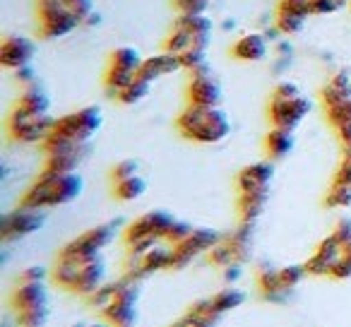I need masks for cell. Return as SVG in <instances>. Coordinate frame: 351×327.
I'll use <instances>...</instances> for the list:
<instances>
[{
  "label": "cell",
  "mask_w": 351,
  "mask_h": 327,
  "mask_svg": "<svg viewBox=\"0 0 351 327\" xmlns=\"http://www.w3.org/2000/svg\"><path fill=\"white\" fill-rule=\"evenodd\" d=\"M181 63L183 70H191V75L210 73V68H207V49H202V46H191L188 51H183Z\"/></svg>",
  "instance_id": "cell-33"
},
{
  "label": "cell",
  "mask_w": 351,
  "mask_h": 327,
  "mask_svg": "<svg viewBox=\"0 0 351 327\" xmlns=\"http://www.w3.org/2000/svg\"><path fill=\"white\" fill-rule=\"evenodd\" d=\"M351 0H311V15H332L349 5Z\"/></svg>",
  "instance_id": "cell-42"
},
{
  "label": "cell",
  "mask_w": 351,
  "mask_h": 327,
  "mask_svg": "<svg viewBox=\"0 0 351 327\" xmlns=\"http://www.w3.org/2000/svg\"><path fill=\"white\" fill-rule=\"evenodd\" d=\"M15 108L25 113H32V116H41V113L51 111V97L39 87V84H32V87H25V92L20 94Z\"/></svg>",
  "instance_id": "cell-27"
},
{
  "label": "cell",
  "mask_w": 351,
  "mask_h": 327,
  "mask_svg": "<svg viewBox=\"0 0 351 327\" xmlns=\"http://www.w3.org/2000/svg\"><path fill=\"white\" fill-rule=\"evenodd\" d=\"M255 279H258L260 293H263L265 301L269 303H287L289 296H291V289H287L282 284V277H279V267H274L272 263H260L258 272H255Z\"/></svg>",
  "instance_id": "cell-20"
},
{
  "label": "cell",
  "mask_w": 351,
  "mask_h": 327,
  "mask_svg": "<svg viewBox=\"0 0 351 327\" xmlns=\"http://www.w3.org/2000/svg\"><path fill=\"white\" fill-rule=\"evenodd\" d=\"M332 234L339 239V243L341 245H349L351 243V219H339L337 221V226H335V231Z\"/></svg>",
  "instance_id": "cell-49"
},
{
  "label": "cell",
  "mask_w": 351,
  "mask_h": 327,
  "mask_svg": "<svg viewBox=\"0 0 351 327\" xmlns=\"http://www.w3.org/2000/svg\"><path fill=\"white\" fill-rule=\"evenodd\" d=\"M269 53L267 36L263 34H243L234 46H231V56L236 60H243V63H258L265 60Z\"/></svg>",
  "instance_id": "cell-22"
},
{
  "label": "cell",
  "mask_w": 351,
  "mask_h": 327,
  "mask_svg": "<svg viewBox=\"0 0 351 327\" xmlns=\"http://www.w3.org/2000/svg\"><path fill=\"white\" fill-rule=\"evenodd\" d=\"M65 5L70 8V12H73L82 25L87 22L89 15H94V0H65Z\"/></svg>",
  "instance_id": "cell-46"
},
{
  "label": "cell",
  "mask_w": 351,
  "mask_h": 327,
  "mask_svg": "<svg viewBox=\"0 0 351 327\" xmlns=\"http://www.w3.org/2000/svg\"><path fill=\"white\" fill-rule=\"evenodd\" d=\"M332 279H351V253H346L339 258V263L332 269Z\"/></svg>",
  "instance_id": "cell-48"
},
{
  "label": "cell",
  "mask_w": 351,
  "mask_h": 327,
  "mask_svg": "<svg viewBox=\"0 0 351 327\" xmlns=\"http://www.w3.org/2000/svg\"><path fill=\"white\" fill-rule=\"evenodd\" d=\"M269 121L274 128H284V130H296L303 123V118L311 113V99L308 97H293V99H269Z\"/></svg>",
  "instance_id": "cell-12"
},
{
  "label": "cell",
  "mask_w": 351,
  "mask_h": 327,
  "mask_svg": "<svg viewBox=\"0 0 351 327\" xmlns=\"http://www.w3.org/2000/svg\"><path fill=\"white\" fill-rule=\"evenodd\" d=\"M56 125V118L51 113H41V116H32L20 108H12L10 118H8V132L15 142L22 145H44V140L51 135Z\"/></svg>",
  "instance_id": "cell-7"
},
{
  "label": "cell",
  "mask_w": 351,
  "mask_h": 327,
  "mask_svg": "<svg viewBox=\"0 0 351 327\" xmlns=\"http://www.w3.org/2000/svg\"><path fill=\"white\" fill-rule=\"evenodd\" d=\"M104 125V113L99 106H84L80 111L65 113V116L56 118L53 132L56 135L70 137L75 142H92L97 132Z\"/></svg>",
  "instance_id": "cell-6"
},
{
  "label": "cell",
  "mask_w": 351,
  "mask_h": 327,
  "mask_svg": "<svg viewBox=\"0 0 351 327\" xmlns=\"http://www.w3.org/2000/svg\"><path fill=\"white\" fill-rule=\"evenodd\" d=\"M193 229H195V226L188 224V221H183V219H173V224H171L169 234H166V241H169L171 245L181 243V241H186L188 236L193 234Z\"/></svg>",
  "instance_id": "cell-44"
},
{
  "label": "cell",
  "mask_w": 351,
  "mask_h": 327,
  "mask_svg": "<svg viewBox=\"0 0 351 327\" xmlns=\"http://www.w3.org/2000/svg\"><path fill=\"white\" fill-rule=\"evenodd\" d=\"M12 308H15L20 327H44L49 322V289L44 282H17L12 291Z\"/></svg>",
  "instance_id": "cell-3"
},
{
  "label": "cell",
  "mask_w": 351,
  "mask_h": 327,
  "mask_svg": "<svg viewBox=\"0 0 351 327\" xmlns=\"http://www.w3.org/2000/svg\"><path fill=\"white\" fill-rule=\"evenodd\" d=\"M325 207L327 210H344V207H351V186H337V183H332L325 195Z\"/></svg>",
  "instance_id": "cell-36"
},
{
  "label": "cell",
  "mask_w": 351,
  "mask_h": 327,
  "mask_svg": "<svg viewBox=\"0 0 351 327\" xmlns=\"http://www.w3.org/2000/svg\"><path fill=\"white\" fill-rule=\"evenodd\" d=\"M207 260H210V265H215V267H219V269H224L236 263L234 253H231V245L226 243V239H221L219 243L207 253Z\"/></svg>",
  "instance_id": "cell-38"
},
{
  "label": "cell",
  "mask_w": 351,
  "mask_h": 327,
  "mask_svg": "<svg viewBox=\"0 0 351 327\" xmlns=\"http://www.w3.org/2000/svg\"><path fill=\"white\" fill-rule=\"evenodd\" d=\"M44 154H46V164L44 171H53V173H73L80 169L84 159L92 152V142H75L70 137L56 135L51 130V135L44 140Z\"/></svg>",
  "instance_id": "cell-4"
},
{
  "label": "cell",
  "mask_w": 351,
  "mask_h": 327,
  "mask_svg": "<svg viewBox=\"0 0 351 327\" xmlns=\"http://www.w3.org/2000/svg\"><path fill=\"white\" fill-rule=\"evenodd\" d=\"M173 219L176 217L169 215V212H164V210L145 212V215L137 217V219L125 229V245L135 243V241H142V239L166 241V234H169Z\"/></svg>",
  "instance_id": "cell-13"
},
{
  "label": "cell",
  "mask_w": 351,
  "mask_h": 327,
  "mask_svg": "<svg viewBox=\"0 0 351 327\" xmlns=\"http://www.w3.org/2000/svg\"><path fill=\"white\" fill-rule=\"evenodd\" d=\"M118 289H121V279H118V282H106L104 287H99L97 291L89 293V296H87L89 308H94L97 313H104L113 303V298H116Z\"/></svg>",
  "instance_id": "cell-32"
},
{
  "label": "cell",
  "mask_w": 351,
  "mask_h": 327,
  "mask_svg": "<svg viewBox=\"0 0 351 327\" xmlns=\"http://www.w3.org/2000/svg\"><path fill=\"white\" fill-rule=\"evenodd\" d=\"M332 183H337V186H351V149H344V156H341L339 167H337L335 176H332Z\"/></svg>",
  "instance_id": "cell-45"
},
{
  "label": "cell",
  "mask_w": 351,
  "mask_h": 327,
  "mask_svg": "<svg viewBox=\"0 0 351 327\" xmlns=\"http://www.w3.org/2000/svg\"><path fill=\"white\" fill-rule=\"evenodd\" d=\"M221 84L212 77L210 73L205 75H191V84H188V104L193 106H219L221 104Z\"/></svg>",
  "instance_id": "cell-18"
},
{
  "label": "cell",
  "mask_w": 351,
  "mask_h": 327,
  "mask_svg": "<svg viewBox=\"0 0 351 327\" xmlns=\"http://www.w3.org/2000/svg\"><path fill=\"white\" fill-rule=\"evenodd\" d=\"M183 70V63H181V56L178 53H156V56H149V58L142 60V68L137 75H142L145 80L149 82H156V80L166 77V75H173V73H181Z\"/></svg>",
  "instance_id": "cell-21"
},
{
  "label": "cell",
  "mask_w": 351,
  "mask_h": 327,
  "mask_svg": "<svg viewBox=\"0 0 351 327\" xmlns=\"http://www.w3.org/2000/svg\"><path fill=\"white\" fill-rule=\"evenodd\" d=\"M145 193H147V181L140 173L125 178V181H121V183H113V195L121 202H135V200H140Z\"/></svg>",
  "instance_id": "cell-29"
},
{
  "label": "cell",
  "mask_w": 351,
  "mask_h": 327,
  "mask_svg": "<svg viewBox=\"0 0 351 327\" xmlns=\"http://www.w3.org/2000/svg\"><path fill=\"white\" fill-rule=\"evenodd\" d=\"M226 243L231 245L236 263H248L253 258V224H241L231 236H226Z\"/></svg>",
  "instance_id": "cell-28"
},
{
  "label": "cell",
  "mask_w": 351,
  "mask_h": 327,
  "mask_svg": "<svg viewBox=\"0 0 351 327\" xmlns=\"http://www.w3.org/2000/svg\"><path fill=\"white\" fill-rule=\"evenodd\" d=\"M272 97H279V99H293V97H301V87H298L296 82H289V80H284V82H279L277 87H274Z\"/></svg>",
  "instance_id": "cell-47"
},
{
  "label": "cell",
  "mask_w": 351,
  "mask_h": 327,
  "mask_svg": "<svg viewBox=\"0 0 351 327\" xmlns=\"http://www.w3.org/2000/svg\"><path fill=\"white\" fill-rule=\"evenodd\" d=\"M104 284H106V260H104L101 255L80 260L77 282H75L73 293L89 296V293H94L99 287H104Z\"/></svg>",
  "instance_id": "cell-17"
},
{
  "label": "cell",
  "mask_w": 351,
  "mask_h": 327,
  "mask_svg": "<svg viewBox=\"0 0 351 327\" xmlns=\"http://www.w3.org/2000/svg\"><path fill=\"white\" fill-rule=\"evenodd\" d=\"M176 128L186 140L197 145H217L231 135V118L221 106H193L188 104L176 118Z\"/></svg>",
  "instance_id": "cell-2"
},
{
  "label": "cell",
  "mask_w": 351,
  "mask_h": 327,
  "mask_svg": "<svg viewBox=\"0 0 351 327\" xmlns=\"http://www.w3.org/2000/svg\"><path fill=\"white\" fill-rule=\"evenodd\" d=\"M84 191V178L77 171L73 173H53L41 171V176L27 188L20 197L22 207L29 210H46V207H58L75 202Z\"/></svg>",
  "instance_id": "cell-1"
},
{
  "label": "cell",
  "mask_w": 351,
  "mask_h": 327,
  "mask_svg": "<svg viewBox=\"0 0 351 327\" xmlns=\"http://www.w3.org/2000/svg\"><path fill=\"white\" fill-rule=\"evenodd\" d=\"M221 272H224V279H226V282L234 284V282H239V277L243 274V265H241V263H234V265H229V267L221 269Z\"/></svg>",
  "instance_id": "cell-54"
},
{
  "label": "cell",
  "mask_w": 351,
  "mask_h": 327,
  "mask_svg": "<svg viewBox=\"0 0 351 327\" xmlns=\"http://www.w3.org/2000/svg\"><path fill=\"white\" fill-rule=\"evenodd\" d=\"M193 46V34L186 29H181V27H173V32H171L169 36H166V44H164V51H169V53H178L181 56L183 51H188Z\"/></svg>",
  "instance_id": "cell-37"
},
{
  "label": "cell",
  "mask_w": 351,
  "mask_h": 327,
  "mask_svg": "<svg viewBox=\"0 0 351 327\" xmlns=\"http://www.w3.org/2000/svg\"><path fill=\"white\" fill-rule=\"evenodd\" d=\"M44 215L41 210H29V207H17V210L8 212L0 221V236L3 241H15L25 239V236L36 234L39 229H44Z\"/></svg>",
  "instance_id": "cell-14"
},
{
  "label": "cell",
  "mask_w": 351,
  "mask_h": 327,
  "mask_svg": "<svg viewBox=\"0 0 351 327\" xmlns=\"http://www.w3.org/2000/svg\"><path fill=\"white\" fill-rule=\"evenodd\" d=\"M349 97H351V73H346V70H339V73L332 75L330 82H327L320 92L322 106L325 108L337 106V104Z\"/></svg>",
  "instance_id": "cell-26"
},
{
  "label": "cell",
  "mask_w": 351,
  "mask_h": 327,
  "mask_svg": "<svg viewBox=\"0 0 351 327\" xmlns=\"http://www.w3.org/2000/svg\"><path fill=\"white\" fill-rule=\"evenodd\" d=\"M152 84L154 82H149V80H145L142 75H137L135 80H132L130 84H128L125 89H123L121 94H118V101L123 104V106H135V104H140L142 99L149 94V89H152Z\"/></svg>",
  "instance_id": "cell-31"
},
{
  "label": "cell",
  "mask_w": 351,
  "mask_h": 327,
  "mask_svg": "<svg viewBox=\"0 0 351 327\" xmlns=\"http://www.w3.org/2000/svg\"><path fill=\"white\" fill-rule=\"evenodd\" d=\"M341 255H344V245L339 243V239L335 234L325 236L317 243L315 253L303 263L308 269V277H332V269L339 263Z\"/></svg>",
  "instance_id": "cell-15"
},
{
  "label": "cell",
  "mask_w": 351,
  "mask_h": 327,
  "mask_svg": "<svg viewBox=\"0 0 351 327\" xmlns=\"http://www.w3.org/2000/svg\"><path fill=\"white\" fill-rule=\"evenodd\" d=\"M173 27H181V29L191 32L193 46H202V49L210 46L212 29H215V25H212V20L205 15V12H202V15H181L178 20H176Z\"/></svg>",
  "instance_id": "cell-23"
},
{
  "label": "cell",
  "mask_w": 351,
  "mask_h": 327,
  "mask_svg": "<svg viewBox=\"0 0 351 327\" xmlns=\"http://www.w3.org/2000/svg\"><path fill=\"white\" fill-rule=\"evenodd\" d=\"M212 0H173V8L181 15H202L207 12Z\"/></svg>",
  "instance_id": "cell-43"
},
{
  "label": "cell",
  "mask_w": 351,
  "mask_h": 327,
  "mask_svg": "<svg viewBox=\"0 0 351 327\" xmlns=\"http://www.w3.org/2000/svg\"><path fill=\"white\" fill-rule=\"evenodd\" d=\"M22 282H44L46 279V269L39 267V265H32V267H27L25 272L20 274Z\"/></svg>",
  "instance_id": "cell-51"
},
{
  "label": "cell",
  "mask_w": 351,
  "mask_h": 327,
  "mask_svg": "<svg viewBox=\"0 0 351 327\" xmlns=\"http://www.w3.org/2000/svg\"><path fill=\"white\" fill-rule=\"evenodd\" d=\"M137 173H140V164H137L135 159H123L111 169V181L121 183V181H125V178H130V176H137Z\"/></svg>",
  "instance_id": "cell-40"
},
{
  "label": "cell",
  "mask_w": 351,
  "mask_h": 327,
  "mask_svg": "<svg viewBox=\"0 0 351 327\" xmlns=\"http://www.w3.org/2000/svg\"><path fill=\"white\" fill-rule=\"evenodd\" d=\"M327 113V121L332 123V125H341V123H349L351 121V97L344 99V101H339L337 106L332 108H325Z\"/></svg>",
  "instance_id": "cell-41"
},
{
  "label": "cell",
  "mask_w": 351,
  "mask_h": 327,
  "mask_svg": "<svg viewBox=\"0 0 351 327\" xmlns=\"http://www.w3.org/2000/svg\"><path fill=\"white\" fill-rule=\"evenodd\" d=\"M82 22L70 12L65 0H39V27L46 39H63Z\"/></svg>",
  "instance_id": "cell-8"
},
{
  "label": "cell",
  "mask_w": 351,
  "mask_h": 327,
  "mask_svg": "<svg viewBox=\"0 0 351 327\" xmlns=\"http://www.w3.org/2000/svg\"><path fill=\"white\" fill-rule=\"evenodd\" d=\"M118 234V224L116 221H108V224H99L87 229L84 234L75 236L73 241L60 248L58 258H70V260H87L94 258V255H101L108 245L116 241Z\"/></svg>",
  "instance_id": "cell-5"
},
{
  "label": "cell",
  "mask_w": 351,
  "mask_h": 327,
  "mask_svg": "<svg viewBox=\"0 0 351 327\" xmlns=\"http://www.w3.org/2000/svg\"><path fill=\"white\" fill-rule=\"evenodd\" d=\"M274 181V164L272 161H255L248 164L239 171L236 176V188L239 193H250V191H269Z\"/></svg>",
  "instance_id": "cell-19"
},
{
  "label": "cell",
  "mask_w": 351,
  "mask_h": 327,
  "mask_svg": "<svg viewBox=\"0 0 351 327\" xmlns=\"http://www.w3.org/2000/svg\"><path fill=\"white\" fill-rule=\"evenodd\" d=\"M221 241V236L215 229H193V234L186 241L173 245V260H171V269H183L200 255H207L217 243Z\"/></svg>",
  "instance_id": "cell-11"
},
{
  "label": "cell",
  "mask_w": 351,
  "mask_h": 327,
  "mask_svg": "<svg viewBox=\"0 0 351 327\" xmlns=\"http://www.w3.org/2000/svg\"><path fill=\"white\" fill-rule=\"evenodd\" d=\"M296 147V140H293V130H284V128H274L265 135V152L272 161H282L287 159L289 154Z\"/></svg>",
  "instance_id": "cell-25"
},
{
  "label": "cell",
  "mask_w": 351,
  "mask_h": 327,
  "mask_svg": "<svg viewBox=\"0 0 351 327\" xmlns=\"http://www.w3.org/2000/svg\"><path fill=\"white\" fill-rule=\"evenodd\" d=\"M269 200V191H250L239 193V217L241 224H255L263 217Z\"/></svg>",
  "instance_id": "cell-24"
},
{
  "label": "cell",
  "mask_w": 351,
  "mask_h": 327,
  "mask_svg": "<svg viewBox=\"0 0 351 327\" xmlns=\"http://www.w3.org/2000/svg\"><path fill=\"white\" fill-rule=\"evenodd\" d=\"M73 327H108V322H77Z\"/></svg>",
  "instance_id": "cell-55"
},
{
  "label": "cell",
  "mask_w": 351,
  "mask_h": 327,
  "mask_svg": "<svg viewBox=\"0 0 351 327\" xmlns=\"http://www.w3.org/2000/svg\"><path fill=\"white\" fill-rule=\"evenodd\" d=\"M142 60L145 58H142V53L135 49V46H118V49L111 53V63L108 65H118V68H128V70L140 73Z\"/></svg>",
  "instance_id": "cell-34"
},
{
  "label": "cell",
  "mask_w": 351,
  "mask_h": 327,
  "mask_svg": "<svg viewBox=\"0 0 351 327\" xmlns=\"http://www.w3.org/2000/svg\"><path fill=\"white\" fill-rule=\"evenodd\" d=\"M279 277H282V284L287 289H296L298 284L303 282V279L308 277V269H306V265H284V267H279Z\"/></svg>",
  "instance_id": "cell-39"
},
{
  "label": "cell",
  "mask_w": 351,
  "mask_h": 327,
  "mask_svg": "<svg viewBox=\"0 0 351 327\" xmlns=\"http://www.w3.org/2000/svg\"><path fill=\"white\" fill-rule=\"evenodd\" d=\"M210 298H212V303H215L219 315H226L229 311H236V308H241L245 303V293L236 287L221 289V291H217L215 296H210Z\"/></svg>",
  "instance_id": "cell-30"
},
{
  "label": "cell",
  "mask_w": 351,
  "mask_h": 327,
  "mask_svg": "<svg viewBox=\"0 0 351 327\" xmlns=\"http://www.w3.org/2000/svg\"><path fill=\"white\" fill-rule=\"evenodd\" d=\"M34 41L20 34H8L0 44V65L5 70H17L34 60Z\"/></svg>",
  "instance_id": "cell-16"
},
{
  "label": "cell",
  "mask_w": 351,
  "mask_h": 327,
  "mask_svg": "<svg viewBox=\"0 0 351 327\" xmlns=\"http://www.w3.org/2000/svg\"><path fill=\"white\" fill-rule=\"evenodd\" d=\"M140 282H132L125 274L121 277V289H118L113 303L101 313L104 320L111 327H135L137 325V298H140Z\"/></svg>",
  "instance_id": "cell-9"
},
{
  "label": "cell",
  "mask_w": 351,
  "mask_h": 327,
  "mask_svg": "<svg viewBox=\"0 0 351 327\" xmlns=\"http://www.w3.org/2000/svg\"><path fill=\"white\" fill-rule=\"evenodd\" d=\"M188 315L193 317V322H191V327H217V317H207V315H200V313H195L191 308V311H188Z\"/></svg>",
  "instance_id": "cell-52"
},
{
  "label": "cell",
  "mask_w": 351,
  "mask_h": 327,
  "mask_svg": "<svg viewBox=\"0 0 351 327\" xmlns=\"http://www.w3.org/2000/svg\"><path fill=\"white\" fill-rule=\"evenodd\" d=\"M335 130H337V137H339V142L344 145V149H351V121L337 125Z\"/></svg>",
  "instance_id": "cell-53"
},
{
  "label": "cell",
  "mask_w": 351,
  "mask_h": 327,
  "mask_svg": "<svg viewBox=\"0 0 351 327\" xmlns=\"http://www.w3.org/2000/svg\"><path fill=\"white\" fill-rule=\"evenodd\" d=\"M15 77H17V82H20V84H25V87H32V84H34V80H36L32 63L29 65H22V68H17L15 70Z\"/></svg>",
  "instance_id": "cell-50"
},
{
  "label": "cell",
  "mask_w": 351,
  "mask_h": 327,
  "mask_svg": "<svg viewBox=\"0 0 351 327\" xmlns=\"http://www.w3.org/2000/svg\"><path fill=\"white\" fill-rule=\"evenodd\" d=\"M171 260H173V245L169 241H161L145 255H130L128 253L125 263V277L132 282H142L145 277L161 269H171Z\"/></svg>",
  "instance_id": "cell-10"
},
{
  "label": "cell",
  "mask_w": 351,
  "mask_h": 327,
  "mask_svg": "<svg viewBox=\"0 0 351 327\" xmlns=\"http://www.w3.org/2000/svg\"><path fill=\"white\" fill-rule=\"evenodd\" d=\"M308 15L306 12H296V10H277V29L282 34H298L306 25Z\"/></svg>",
  "instance_id": "cell-35"
}]
</instances>
